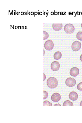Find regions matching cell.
<instances>
[{
    "label": "cell",
    "mask_w": 82,
    "mask_h": 123,
    "mask_svg": "<svg viewBox=\"0 0 82 123\" xmlns=\"http://www.w3.org/2000/svg\"><path fill=\"white\" fill-rule=\"evenodd\" d=\"M47 86L51 89H54L57 86L58 81L54 77H50L47 80Z\"/></svg>",
    "instance_id": "1"
},
{
    "label": "cell",
    "mask_w": 82,
    "mask_h": 123,
    "mask_svg": "<svg viewBox=\"0 0 82 123\" xmlns=\"http://www.w3.org/2000/svg\"><path fill=\"white\" fill-rule=\"evenodd\" d=\"M64 31L68 34H71L75 31V28L74 25L71 24H67L64 26Z\"/></svg>",
    "instance_id": "2"
},
{
    "label": "cell",
    "mask_w": 82,
    "mask_h": 123,
    "mask_svg": "<svg viewBox=\"0 0 82 123\" xmlns=\"http://www.w3.org/2000/svg\"><path fill=\"white\" fill-rule=\"evenodd\" d=\"M82 44L78 41H76L72 43L71 45L72 49L75 52L78 51L81 49Z\"/></svg>",
    "instance_id": "3"
},
{
    "label": "cell",
    "mask_w": 82,
    "mask_h": 123,
    "mask_svg": "<svg viewBox=\"0 0 82 123\" xmlns=\"http://www.w3.org/2000/svg\"><path fill=\"white\" fill-rule=\"evenodd\" d=\"M44 47L47 50H52L54 47V44L53 41L51 40H48L46 41L44 44Z\"/></svg>",
    "instance_id": "4"
},
{
    "label": "cell",
    "mask_w": 82,
    "mask_h": 123,
    "mask_svg": "<svg viewBox=\"0 0 82 123\" xmlns=\"http://www.w3.org/2000/svg\"><path fill=\"white\" fill-rule=\"evenodd\" d=\"M76 82L75 80L71 78H68L65 81L66 86L69 87L74 86L76 84Z\"/></svg>",
    "instance_id": "5"
},
{
    "label": "cell",
    "mask_w": 82,
    "mask_h": 123,
    "mask_svg": "<svg viewBox=\"0 0 82 123\" xmlns=\"http://www.w3.org/2000/svg\"><path fill=\"white\" fill-rule=\"evenodd\" d=\"M60 68V64L58 62L54 61L51 64V69L53 71H57L59 70Z\"/></svg>",
    "instance_id": "6"
},
{
    "label": "cell",
    "mask_w": 82,
    "mask_h": 123,
    "mask_svg": "<svg viewBox=\"0 0 82 123\" xmlns=\"http://www.w3.org/2000/svg\"><path fill=\"white\" fill-rule=\"evenodd\" d=\"M79 73V70L77 67H73L70 69V74L71 76L76 77L78 75Z\"/></svg>",
    "instance_id": "7"
},
{
    "label": "cell",
    "mask_w": 82,
    "mask_h": 123,
    "mask_svg": "<svg viewBox=\"0 0 82 123\" xmlns=\"http://www.w3.org/2000/svg\"><path fill=\"white\" fill-rule=\"evenodd\" d=\"M61 95L60 94L58 93H53L51 97V99L53 101L57 102L60 100Z\"/></svg>",
    "instance_id": "8"
},
{
    "label": "cell",
    "mask_w": 82,
    "mask_h": 123,
    "mask_svg": "<svg viewBox=\"0 0 82 123\" xmlns=\"http://www.w3.org/2000/svg\"><path fill=\"white\" fill-rule=\"evenodd\" d=\"M69 99L71 100L75 101L77 100V99L78 98V94L76 92H71L69 93Z\"/></svg>",
    "instance_id": "9"
},
{
    "label": "cell",
    "mask_w": 82,
    "mask_h": 123,
    "mask_svg": "<svg viewBox=\"0 0 82 123\" xmlns=\"http://www.w3.org/2000/svg\"><path fill=\"white\" fill-rule=\"evenodd\" d=\"M53 28L54 30L58 31L62 29L63 24H53Z\"/></svg>",
    "instance_id": "10"
},
{
    "label": "cell",
    "mask_w": 82,
    "mask_h": 123,
    "mask_svg": "<svg viewBox=\"0 0 82 123\" xmlns=\"http://www.w3.org/2000/svg\"><path fill=\"white\" fill-rule=\"evenodd\" d=\"M61 57H62V54L59 51L56 52L53 55V57L56 60H59L61 58Z\"/></svg>",
    "instance_id": "11"
},
{
    "label": "cell",
    "mask_w": 82,
    "mask_h": 123,
    "mask_svg": "<svg viewBox=\"0 0 82 123\" xmlns=\"http://www.w3.org/2000/svg\"><path fill=\"white\" fill-rule=\"evenodd\" d=\"M74 105L72 102L69 100H66L64 102L63 106H73Z\"/></svg>",
    "instance_id": "12"
},
{
    "label": "cell",
    "mask_w": 82,
    "mask_h": 123,
    "mask_svg": "<svg viewBox=\"0 0 82 123\" xmlns=\"http://www.w3.org/2000/svg\"><path fill=\"white\" fill-rule=\"evenodd\" d=\"M77 39L82 41V31H79L78 32L76 35Z\"/></svg>",
    "instance_id": "13"
},
{
    "label": "cell",
    "mask_w": 82,
    "mask_h": 123,
    "mask_svg": "<svg viewBox=\"0 0 82 123\" xmlns=\"http://www.w3.org/2000/svg\"><path fill=\"white\" fill-rule=\"evenodd\" d=\"M44 106H52V105L51 102L48 101H45L44 102Z\"/></svg>",
    "instance_id": "14"
},
{
    "label": "cell",
    "mask_w": 82,
    "mask_h": 123,
    "mask_svg": "<svg viewBox=\"0 0 82 123\" xmlns=\"http://www.w3.org/2000/svg\"><path fill=\"white\" fill-rule=\"evenodd\" d=\"M44 40H46L49 37V34L46 31H44Z\"/></svg>",
    "instance_id": "15"
},
{
    "label": "cell",
    "mask_w": 82,
    "mask_h": 123,
    "mask_svg": "<svg viewBox=\"0 0 82 123\" xmlns=\"http://www.w3.org/2000/svg\"><path fill=\"white\" fill-rule=\"evenodd\" d=\"M77 89L79 91H82V82L80 83L77 85Z\"/></svg>",
    "instance_id": "16"
},
{
    "label": "cell",
    "mask_w": 82,
    "mask_h": 123,
    "mask_svg": "<svg viewBox=\"0 0 82 123\" xmlns=\"http://www.w3.org/2000/svg\"><path fill=\"white\" fill-rule=\"evenodd\" d=\"M44 100H45V99H46V98H48V94L47 93V92L46 91H44Z\"/></svg>",
    "instance_id": "17"
},
{
    "label": "cell",
    "mask_w": 82,
    "mask_h": 123,
    "mask_svg": "<svg viewBox=\"0 0 82 123\" xmlns=\"http://www.w3.org/2000/svg\"><path fill=\"white\" fill-rule=\"evenodd\" d=\"M54 106H61V105H60L59 104H56V105H54Z\"/></svg>",
    "instance_id": "18"
},
{
    "label": "cell",
    "mask_w": 82,
    "mask_h": 123,
    "mask_svg": "<svg viewBox=\"0 0 82 123\" xmlns=\"http://www.w3.org/2000/svg\"><path fill=\"white\" fill-rule=\"evenodd\" d=\"M80 60L82 62V54L81 55L80 57Z\"/></svg>",
    "instance_id": "19"
},
{
    "label": "cell",
    "mask_w": 82,
    "mask_h": 123,
    "mask_svg": "<svg viewBox=\"0 0 82 123\" xmlns=\"http://www.w3.org/2000/svg\"><path fill=\"white\" fill-rule=\"evenodd\" d=\"M80 106H82V101L80 102Z\"/></svg>",
    "instance_id": "20"
},
{
    "label": "cell",
    "mask_w": 82,
    "mask_h": 123,
    "mask_svg": "<svg viewBox=\"0 0 82 123\" xmlns=\"http://www.w3.org/2000/svg\"><path fill=\"white\" fill-rule=\"evenodd\" d=\"M44 77H45V79H44V80H45V76H46L45 75V74H44Z\"/></svg>",
    "instance_id": "21"
},
{
    "label": "cell",
    "mask_w": 82,
    "mask_h": 123,
    "mask_svg": "<svg viewBox=\"0 0 82 123\" xmlns=\"http://www.w3.org/2000/svg\"><path fill=\"white\" fill-rule=\"evenodd\" d=\"M81 27H82V24H81Z\"/></svg>",
    "instance_id": "22"
}]
</instances>
